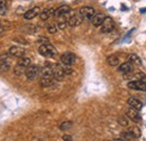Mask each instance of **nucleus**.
I'll return each instance as SVG.
<instances>
[{
	"label": "nucleus",
	"instance_id": "obj_16",
	"mask_svg": "<svg viewBox=\"0 0 146 141\" xmlns=\"http://www.w3.org/2000/svg\"><path fill=\"white\" fill-rule=\"evenodd\" d=\"M105 18H106V16H105L104 14H101V13L96 14V15L93 16V18L91 19L92 25H93L94 27H100V26L102 25V22H104Z\"/></svg>",
	"mask_w": 146,
	"mask_h": 141
},
{
	"label": "nucleus",
	"instance_id": "obj_17",
	"mask_svg": "<svg viewBox=\"0 0 146 141\" xmlns=\"http://www.w3.org/2000/svg\"><path fill=\"white\" fill-rule=\"evenodd\" d=\"M54 11H55V9H53V8L45 9V10H43V11L39 14V18H40L43 21L48 20V19L52 17V16H54Z\"/></svg>",
	"mask_w": 146,
	"mask_h": 141
},
{
	"label": "nucleus",
	"instance_id": "obj_7",
	"mask_svg": "<svg viewBox=\"0 0 146 141\" xmlns=\"http://www.w3.org/2000/svg\"><path fill=\"white\" fill-rule=\"evenodd\" d=\"M53 75H54L55 81H62L66 76V74L64 72V66L60 65V64L53 65Z\"/></svg>",
	"mask_w": 146,
	"mask_h": 141
},
{
	"label": "nucleus",
	"instance_id": "obj_30",
	"mask_svg": "<svg viewBox=\"0 0 146 141\" xmlns=\"http://www.w3.org/2000/svg\"><path fill=\"white\" fill-rule=\"evenodd\" d=\"M6 5H7V1L6 0H0V13L6 8Z\"/></svg>",
	"mask_w": 146,
	"mask_h": 141
},
{
	"label": "nucleus",
	"instance_id": "obj_12",
	"mask_svg": "<svg viewBox=\"0 0 146 141\" xmlns=\"http://www.w3.org/2000/svg\"><path fill=\"white\" fill-rule=\"evenodd\" d=\"M71 11V8L69 7V6H66V5H63V6H61V7H58L57 9H55L54 11V16L57 18H62V17H65Z\"/></svg>",
	"mask_w": 146,
	"mask_h": 141
},
{
	"label": "nucleus",
	"instance_id": "obj_29",
	"mask_svg": "<svg viewBox=\"0 0 146 141\" xmlns=\"http://www.w3.org/2000/svg\"><path fill=\"white\" fill-rule=\"evenodd\" d=\"M135 77H136V78H138V81H142V82L146 83V74H144V73L138 72V73L135 75Z\"/></svg>",
	"mask_w": 146,
	"mask_h": 141
},
{
	"label": "nucleus",
	"instance_id": "obj_20",
	"mask_svg": "<svg viewBox=\"0 0 146 141\" xmlns=\"http://www.w3.org/2000/svg\"><path fill=\"white\" fill-rule=\"evenodd\" d=\"M128 62L131 63L133 65H137V66H141V65H142V61H141V58H139L136 54H131V55L128 57Z\"/></svg>",
	"mask_w": 146,
	"mask_h": 141
},
{
	"label": "nucleus",
	"instance_id": "obj_11",
	"mask_svg": "<svg viewBox=\"0 0 146 141\" xmlns=\"http://www.w3.org/2000/svg\"><path fill=\"white\" fill-rule=\"evenodd\" d=\"M83 21V18L80 16V14H73L71 17L68 19V25L71 27H76L81 25Z\"/></svg>",
	"mask_w": 146,
	"mask_h": 141
},
{
	"label": "nucleus",
	"instance_id": "obj_3",
	"mask_svg": "<svg viewBox=\"0 0 146 141\" xmlns=\"http://www.w3.org/2000/svg\"><path fill=\"white\" fill-rule=\"evenodd\" d=\"M11 67V59H10V54L5 53L0 56V70L1 72H7Z\"/></svg>",
	"mask_w": 146,
	"mask_h": 141
},
{
	"label": "nucleus",
	"instance_id": "obj_28",
	"mask_svg": "<svg viewBox=\"0 0 146 141\" xmlns=\"http://www.w3.org/2000/svg\"><path fill=\"white\" fill-rule=\"evenodd\" d=\"M47 32H48L50 34H55V33L57 32V27H56V25H54V24H50V25L47 26Z\"/></svg>",
	"mask_w": 146,
	"mask_h": 141
},
{
	"label": "nucleus",
	"instance_id": "obj_32",
	"mask_svg": "<svg viewBox=\"0 0 146 141\" xmlns=\"http://www.w3.org/2000/svg\"><path fill=\"white\" fill-rule=\"evenodd\" d=\"M63 141H72V137L69 134H64L63 136Z\"/></svg>",
	"mask_w": 146,
	"mask_h": 141
},
{
	"label": "nucleus",
	"instance_id": "obj_6",
	"mask_svg": "<svg viewBox=\"0 0 146 141\" xmlns=\"http://www.w3.org/2000/svg\"><path fill=\"white\" fill-rule=\"evenodd\" d=\"M113 28H115V21H113V19L111 17L105 18L102 25L100 26V30H101V33H104V34H107V33L112 32Z\"/></svg>",
	"mask_w": 146,
	"mask_h": 141
},
{
	"label": "nucleus",
	"instance_id": "obj_1",
	"mask_svg": "<svg viewBox=\"0 0 146 141\" xmlns=\"http://www.w3.org/2000/svg\"><path fill=\"white\" fill-rule=\"evenodd\" d=\"M38 53L39 55L46 57V58H52L57 54V51L52 44H43L38 47Z\"/></svg>",
	"mask_w": 146,
	"mask_h": 141
},
{
	"label": "nucleus",
	"instance_id": "obj_22",
	"mask_svg": "<svg viewBox=\"0 0 146 141\" xmlns=\"http://www.w3.org/2000/svg\"><path fill=\"white\" fill-rule=\"evenodd\" d=\"M25 72H26V69L23 67V66H20L19 64H17V65L14 67V74H15L16 76H21L23 74H25Z\"/></svg>",
	"mask_w": 146,
	"mask_h": 141
},
{
	"label": "nucleus",
	"instance_id": "obj_19",
	"mask_svg": "<svg viewBox=\"0 0 146 141\" xmlns=\"http://www.w3.org/2000/svg\"><path fill=\"white\" fill-rule=\"evenodd\" d=\"M107 63H108L109 66L115 67V66H117V65L119 64V58H118V56H116V55H110V56L107 57Z\"/></svg>",
	"mask_w": 146,
	"mask_h": 141
},
{
	"label": "nucleus",
	"instance_id": "obj_2",
	"mask_svg": "<svg viewBox=\"0 0 146 141\" xmlns=\"http://www.w3.org/2000/svg\"><path fill=\"white\" fill-rule=\"evenodd\" d=\"M40 70L42 69L37 65H31L26 69V72H25V75L27 77L28 81H34L35 78H37V76L40 74Z\"/></svg>",
	"mask_w": 146,
	"mask_h": 141
},
{
	"label": "nucleus",
	"instance_id": "obj_31",
	"mask_svg": "<svg viewBox=\"0 0 146 141\" xmlns=\"http://www.w3.org/2000/svg\"><path fill=\"white\" fill-rule=\"evenodd\" d=\"M38 43H40V44L43 45V44H48L50 42H48L47 38H44V37H43V38H39V39H38Z\"/></svg>",
	"mask_w": 146,
	"mask_h": 141
},
{
	"label": "nucleus",
	"instance_id": "obj_5",
	"mask_svg": "<svg viewBox=\"0 0 146 141\" xmlns=\"http://www.w3.org/2000/svg\"><path fill=\"white\" fill-rule=\"evenodd\" d=\"M79 14L80 16L83 18V20H91L93 16L96 15V10L92 8V7H81L80 10H79Z\"/></svg>",
	"mask_w": 146,
	"mask_h": 141
},
{
	"label": "nucleus",
	"instance_id": "obj_4",
	"mask_svg": "<svg viewBox=\"0 0 146 141\" xmlns=\"http://www.w3.org/2000/svg\"><path fill=\"white\" fill-rule=\"evenodd\" d=\"M75 61H76V56L72 52H65L64 54L61 55V63H62V65L71 66V65H73L75 63Z\"/></svg>",
	"mask_w": 146,
	"mask_h": 141
},
{
	"label": "nucleus",
	"instance_id": "obj_21",
	"mask_svg": "<svg viewBox=\"0 0 146 141\" xmlns=\"http://www.w3.org/2000/svg\"><path fill=\"white\" fill-rule=\"evenodd\" d=\"M18 64L20 65V66H23V67L27 69L28 66H31V65H32V59H31L29 57H26V56H24V57L19 58Z\"/></svg>",
	"mask_w": 146,
	"mask_h": 141
},
{
	"label": "nucleus",
	"instance_id": "obj_35",
	"mask_svg": "<svg viewBox=\"0 0 146 141\" xmlns=\"http://www.w3.org/2000/svg\"><path fill=\"white\" fill-rule=\"evenodd\" d=\"M2 32H3V27H2V26H0V34H1Z\"/></svg>",
	"mask_w": 146,
	"mask_h": 141
},
{
	"label": "nucleus",
	"instance_id": "obj_25",
	"mask_svg": "<svg viewBox=\"0 0 146 141\" xmlns=\"http://www.w3.org/2000/svg\"><path fill=\"white\" fill-rule=\"evenodd\" d=\"M118 123L123 127H129V119L126 115H121L118 118Z\"/></svg>",
	"mask_w": 146,
	"mask_h": 141
},
{
	"label": "nucleus",
	"instance_id": "obj_26",
	"mask_svg": "<svg viewBox=\"0 0 146 141\" xmlns=\"http://www.w3.org/2000/svg\"><path fill=\"white\" fill-rule=\"evenodd\" d=\"M66 26H68V20H66V19L58 20V22H57V25H56L57 29H64V28H66Z\"/></svg>",
	"mask_w": 146,
	"mask_h": 141
},
{
	"label": "nucleus",
	"instance_id": "obj_34",
	"mask_svg": "<svg viewBox=\"0 0 146 141\" xmlns=\"http://www.w3.org/2000/svg\"><path fill=\"white\" fill-rule=\"evenodd\" d=\"M113 141H125V140H124L123 138H117V139H115Z\"/></svg>",
	"mask_w": 146,
	"mask_h": 141
},
{
	"label": "nucleus",
	"instance_id": "obj_24",
	"mask_svg": "<svg viewBox=\"0 0 146 141\" xmlns=\"http://www.w3.org/2000/svg\"><path fill=\"white\" fill-rule=\"evenodd\" d=\"M128 131H129V132H130V133H131L136 139H137V138H139V137H141V134H142V133H141L139 128H137V127H131V128H129V130H128Z\"/></svg>",
	"mask_w": 146,
	"mask_h": 141
},
{
	"label": "nucleus",
	"instance_id": "obj_8",
	"mask_svg": "<svg viewBox=\"0 0 146 141\" xmlns=\"http://www.w3.org/2000/svg\"><path fill=\"white\" fill-rule=\"evenodd\" d=\"M127 88L130 90H135V91H141V92H146V83L138 81V80H134L127 83Z\"/></svg>",
	"mask_w": 146,
	"mask_h": 141
},
{
	"label": "nucleus",
	"instance_id": "obj_15",
	"mask_svg": "<svg viewBox=\"0 0 146 141\" xmlns=\"http://www.w3.org/2000/svg\"><path fill=\"white\" fill-rule=\"evenodd\" d=\"M133 70H134V65H133L131 63H129V62L123 63V64L119 65V67H118V72L121 73V74H129V73H131Z\"/></svg>",
	"mask_w": 146,
	"mask_h": 141
},
{
	"label": "nucleus",
	"instance_id": "obj_14",
	"mask_svg": "<svg viewBox=\"0 0 146 141\" xmlns=\"http://www.w3.org/2000/svg\"><path fill=\"white\" fill-rule=\"evenodd\" d=\"M127 104L131 109H134V110H137V111H141L142 109H143V103H142V101H139L138 99H136V98H129L127 101Z\"/></svg>",
	"mask_w": 146,
	"mask_h": 141
},
{
	"label": "nucleus",
	"instance_id": "obj_13",
	"mask_svg": "<svg viewBox=\"0 0 146 141\" xmlns=\"http://www.w3.org/2000/svg\"><path fill=\"white\" fill-rule=\"evenodd\" d=\"M40 13H42V11H40V8H39V7H34V8L29 9V10H27V11L24 14V18H25L26 20H31V19H34L35 17L39 16Z\"/></svg>",
	"mask_w": 146,
	"mask_h": 141
},
{
	"label": "nucleus",
	"instance_id": "obj_27",
	"mask_svg": "<svg viewBox=\"0 0 146 141\" xmlns=\"http://www.w3.org/2000/svg\"><path fill=\"white\" fill-rule=\"evenodd\" d=\"M71 127H72V122H71V121H65V122L60 124V129H61V130H68V129H70Z\"/></svg>",
	"mask_w": 146,
	"mask_h": 141
},
{
	"label": "nucleus",
	"instance_id": "obj_9",
	"mask_svg": "<svg viewBox=\"0 0 146 141\" xmlns=\"http://www.w3.org/2000/svg\"><path fill=\"white\" fill-rule=\"evenodd\" d=\"M126 117H127L129 120H131L133 122H135V123H141V122H142V115L139 114V111L134 110V109H131V107L127 110Z\"/></svg>",
	"mask_w": 146,
	"mask_h": 141
},
{
	"label": "nucleus",
	"instance_id": "obj_23",
	"mask_svg": "<svg viewBox=\"0 0 146 141\" xmlns=\"http://www.w3.org/2000/svg\"><path fill=\"white\" fill-rule=\"evenodd\" d=\"M120 138H123L125 141H136V138H135V137H134L129 131H125V132H123Z\"/></svg>",
	"mask_w": 146,
	"mask_h": 141
},
{
	"label": "nucleus",
	"instance_id": "obj_10",
	"mask_svg": "<svg viewBox=\"0 0 146 141\" xmlns=\"http://www.w3.org/2000/svg\"><path fill=\"white\" fill-rule=\"evenodd\" d=\"M8 53L10 54V56L21 58V57H24V56H25L26 51H25L23 47H19V46H11V47L9 48V52H8Z\"/></svg>",
	"mask_w": 146,
	"mask_h": 141
},
{
	"label": "nucleus",
	"instance_id": "obj_18",
	"mask_svg": "<svg viewBox=\"0 0 146 141\" xmlns=\"http://www.w3.org/2000/svg\"><path fill=\"white\" fill-rule=\"evenodd\" d=\"M55 78H44V77H40L39 80V85L42 88H51L55 84Z\"/></svg>",
	"mask_w": 146,
	"mask_h": 141
},
{
	"label": "nucleus",
	"instance_id": "obj_33",
	"mask_svg": "<svg viewBox=\"0 0 146 141\" xmlns=\"http://www.w3.org/2000/svg\"><path fill=\"white\" fill-rule=\"evenodd\" d=\"M14 40H15V42H20V44H27V42L24 40L23 38H15Z\"/></svg>",
	"mask_w": 146,
	"mask_h": 141
}]
</instances>
